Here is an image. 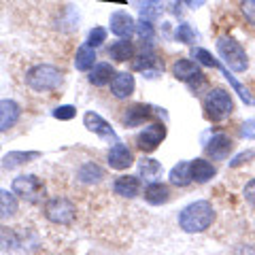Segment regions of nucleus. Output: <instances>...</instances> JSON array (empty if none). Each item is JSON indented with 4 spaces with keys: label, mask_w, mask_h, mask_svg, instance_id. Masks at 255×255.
I'll list each match as a JSON object with an SVG mask.
<instances>
[{
    "label": "nucleus",
    "mask_w": 255,
    "mask_h": 255,
    "mask_svg": "<svg viewBox=\"0 0 255 255\" xmlns=\"http://www.w3.org/2000/svg\"><path fill=\"white\" fill-rule=\"evenodd\" d=\"M179 228L187 234H200L215 221V209L209 200H196L179 213Z\"/></svg>",
    "instance_id": "nucleus-1"
},
{
    "label": "nucleus",
    "mask_w": 255,
    "mask_h": 255,
    "mask_svg": "<svg viewBox=\"0 0 255 255\" xmlns=\"http://www.w3.org/2000/svg\"><path fill=\"white\" fill-rule=\"evenodd\" d=\"M64 83V73L51 64H36L26 73V85L32 92L49 94Z\"/></svg>",
    "instance_id": "nucleus-2"
},
{
    "label": "nucleus",
    "mask_w": 255,
    "mask_h": 255,
    "mask_svg": "<svg viewBox=\"0 0 255 255\" xmlns=\"http://www.w3.org/2000/svg\"><path fill=\"white\" fill-rule=\"evenodd\" d=\"M202 109L209 122H226V119L234 113V100L232 94L223 87H213L206 92L204 100H202Z\"/></svg>",
    "instance_id": "nucleus-3"
},
{
    "label": "nucleus",
    "mask_w": 255,
    "mask_h": 255,
    "mask_svg": "<svg viewBox=\"0 0 255 255\" xmlns=\"http://www.w3.org/2000/svg\"><path fill=\"white\" fill-rule=\"evenodd\" d=\"M217 53L221 62L226 64L228 70H232V73H245L247 68H249V58H247V51L243 49V45L236 41L232 36H219L217 43Z\"/></svg>",
    "instance_id": "nucleus-4"
},
{
    "label": "nucleus",
    "mask_w": 255,
    "mask_h": 255,
    "mask_svg": "<svg viewBox=\"0 0 255 255\" xmlns=\"http://www.w3.org/2000/svg\"><path fill=\"white\" fill-rule=\"evenodd\" d=\"M45 217L55 226H70L77 219V206L66 196H51L43 206Z\"/></svg>",
    "instance_id": "nucleus-5"
},
{
    "label": "nucleus",
    "mask_w": 255,
    "mask_h": 255,
    "mask_svg": "<svg viewBox=\"0 0 255 255\" xmlns=\"http://www.w3.org/2000/svg\"><path fill=\"white\" fill-rule=\"evenodd\" d=\"M11 189L15 196H19L26 202H43L45 198V183L43 179H38L36 174H19L11 183Z\"/></svg>",
    "instance_id": "nucleus-6"
},
{
    "label": "nucleus",
    "mask_w": 255,
    "mask_h": 255,
    "mask_svg": "<svg viewBox=\"0 0 255 255\" xmlns=\"http://www.w3.org/2000/svg\"><path fill=\"white\" fill-rule=\"evenodd\" d=\"M172 77L177 79V81L187 83L189 87L202 85L206 81L204 75H202V70H200V66H198V62L187 60V58H179L177 62L172 64Z\"/></svg>",
    "instance_id": "nucleus-7"
},
{
    "label": "nucleus",
    "mask_w": 255,
    "mask_h": 255,
    "mask_svg": "<svg viewBox=\"0 0 255 255\" xmlns=\"http://www.w3.org/2000/svg\"><path fill=\"white\" fill-rule=\"evenodd\" d=\"M166 138V126L164 124H149L136 134V147L142 153H153Z\"/></svg>",
    "instance_id": "nucleus-8"
},
{
    "label": "nucleus",
    "mask_w": 255,
    "mask_h": 255,
    "mask_svg": "<svg viewBox=\"0 0 255 255\" xmlns=\"http://www.w3.org/2000/svg\"><path fill=\"white\" fill-rule=\"evenodd\" d=\"M107 162L113 170H128L136 159H134L132 149L128 145H124V142H115L107 153Z\"/></svg>",
    "instance_id": "nucleus-9"
},
{
    "label": "nucleus",
    "mask_w": 255,
    "mask_h": 255,
    "mask_svg": "<svg viewBox=\"0 0 255 255\" xmlns=\"http://www.w3.org/2000/svg\"><path fill=\"white\" fill-rule=\"evenodd\" d=\"M109 26L111 32L119 38H130L134 32H136V21L128 11H115L111 13V19H109Z\"/></svg>",
    "instance_id": "nucleus-10"
},
{
    "label": "nucleus",
    "mask_w": 255,
    "mask_h": 255,
    "mask_svg": "<svg viewBox=\"0 0 255 255\" xmlns=\"http://www.w3.org/2000/svg\"><path fill=\"white\" fill-rule=\"evenodd\" d=\"M162 68L164 70V64H159V58L155 49L151 47V43H142V49L134 53L132 58V68L134 70H142V73H151V68Z\"/></svg>",
    "instance_id": "nucleus-11"
},
{
    "label": "nucleus",
    "mask_w": 255,
    "mask_h": 255,
    "mask_svg": "<svg viewBox=\"0 0 255 255\" xmlns=\"http://www.w3.org/2000/svg\"><path fill=\"white\" fill-rule=\"evenodd\" d=\"M204 151H206V155L213 159H228L230 153L234 151V142L228 134L219 132V134H213V138L204 145Z\"/></svg>",
    "instance_id": "nucleus-12"
},
{
    "label": "nucleus",
    "mask_w": 255,
    "mask_h": 255,
    "mask_svg": "<svg viewBox=\"0 0 255 255\" xmlns=\"http://www.w3.org/2000/svg\"><path fill=\"white\" fill-rule=\"evenodd\" d=\"M83 124H85V128L90 132L98 134V136H102V138H111V140L117 138V134H115L113 128H111V124L107 122L105 117H100L98 113H94V111H87V113L83 115Z\"/></svg>",
    "instance_id": "nucleus-13"
},
{
    "label": "nucleus",
    "mask_w": 255,
    "mask_h": 255,
    "mask_svg": "<svg viewBox=\"0 0 255 255\" xmlns=\"http://www.w3.org/2000/svg\"><path fill=\"white\" fill-rule=\"evenodd\" d=\"M21 107L15 100H0V132H6L19 122Z\"/></svg>",
    "instance_id": "nucleus-14"
},
{
    "label": "nucleus",
    "mask_w": 255,
    "mask_h": 255,
    "mask_svg": "<svg viewBox=\"0 0 255 255\" xmlns=\"http://www.w3.org/2000/svg\"><path fill=\"white\" fill-rule=\"evenodd\" d=\"M113 191L119 198H136L140 194V181L138 177H132V174H122L113 181Z\"/></svg>",
    "instance_id": "nucleus-15"
},
{
    "label": "nucleus",
    "mask_w": 255,
    "mask_h": 255,
    "mask_svg": "<svg viewBox=\"0 0 255 255\" xmlns=\"http://www.w3.org/2000/svg\"><path fill=\"white\" fill-rule=\"evenodd\" d=\"M109 85H111V94H113L115 98H128V96L134 94L136 81H134L132 73H117Z\"/></svg>",
    "instance_id": "nucleus-16"
},
{
    "label": "nucleus",
    "mask_w": 255,
    "mask_h": 255,
    "mask_svg": "<svg viewBox=\"0 0 255 255\" xmlns=\"http://www.w3.org/2000/svg\"><path fill=\"white\" fill-rule=\"evenodd\" d=\"M151 117H153V111H151V107H147V105H132L130 109H126L122 122L128 128H138L145 122H149Z\"/></svg>",
    "instance_id": "nucleus-17"
},
{
    "label": "nucleus",
    "mask_w": 255,
    "mask_h": 255,
    "mask_svg": "<svg viewBox=\"0 0 255 255\" xmlns=\"http://www.w3.org/2000/svg\"><path fill=\"white\" fill-rule=\"evenodd\" d=\"M145 200L153 206H159V204H166L170 200V189L168 185H164L162 181H151L149 185L145 187Z\"/></svg>",
    "instance_id": "nucleus-18"
},
{
    "label": "nucleus",
    "mask_w": 255,
    "mask_h": 255,
    "mask_svg": "<svg viewBox=\"0 0 255 255\" xmlns=\"http://www.w3.org/2000/svg\"><path fill=\"white\" fill-rule=\"evenodd\" d=\"M191 179H194L196 183H206L211 181L215 174H217V168H215L213 162H206V159L202 157H196L191 159Z\"/></svg>",
    "instance_id": "nucleus-19"
},
{
    "label": "nucleus",
    "mask_w": 255,
    "mask_h": 255,
    "mask_svg": "<svg viewBox=\"0 0 255 255\" xmlns=\"http://www.w3.org/2000/svg\"><path fill=\"white\" fill-rule=\"evenodd\" d=\"M115 68L111 66L109 62H98L96 66L90 70V83L96 85V87H102V85H109L111 81H113V77H115Z\"/></svg>",
    "instance_id": "nucleus-20"
},
{
    "label": "nucleus",
    "mask_w": 255,
    "mask_h": 255,
    "mask_svg": "<svg viewBox=\"0 0 255 255\" xmlns=\"http://www.w3.org/2000/svg\"><path fill=\"white\" fill-rule=\"evenodd\" d=\"M134 43H130V38H119V41H115L113 45L109 47V58L115 60V62H128L134 58Z\"/></svg>",
    "instance_id": "nucleus-21"
},
{
    "label": "nucleus",
    "mask_w": 255,
    "mask_h": 255,
    "mask_svg": "<svg viewBox=\"0 0 255 255\" xmlns=\"http://www.w3.org/2000/svg\"><path fill=\"white\" fill-rule=\"evenodd\" d=\"M94 66H96V51H94V47L85 43L75 53V68L81 70V73H90Z\"/></svg>",
    "instance_id": "nucleus-22"
},
{
    "label": "nucleus",
    "mask_w": 255,
    "mask_h": 255,
    "mask_svg": "<svg viewBox=\"0 0 255 255\" xmlns=\"http://www.w3.org/2000/svg\"><path fill=\"white\" fill-rule=\"evenodd\" d=\"M36 157H41L38 151H11V153L4 155L2 166H4V170H13V168H17V166L30 164L32 159H36Z\"/></svg>",
    "instance_id": "nucleus-23"
},
{
    "label": "nucleus",
    "mask_w": 255,
    "mask_h": 255,
    "mask_svg": "<svg viewBox=\"0 0 255 255\" xmlns=\"http://www.w3.org/2000/svg\"><path fill=\"white\" fill-rule=\"evenodd\" d=\"M77 177L81 183H87V185H96V183H100L102 179H105V170L100 168L96 162H85L81 168H79Z\"/></svg>",
    "instance_id": "nucleus-24"
},
{
    "label": "nucleus",
    "mask_w": 255,
    "mask_h": 255,
    "mask_svg": "<svg viewBox=\"0 0 255 255\" xmlns=\"http://www.w3.org/2000/svg\"><path fill=\"white\" fill-rule=\"evenodd\" d=\"M19 204H17V196L13 191L0 189V219H9L13 215H17Z\"/></svg>",
    "instance_id": "nucleus-25"
},
{
    "label": "nucleus",
    "mask_w": 255,
    "mask_h": 255,
    "mask_svg": "<svg viewBox=\"0 0 255 255\" xmlns=\"http://www.w3.org/2000/svg\"><path fill=\"white\" fill-rule=\"evenodd\" d=\"M168 179H170L172 185H177V187H187L189 183L194 181V179H191V164H189V162H179V164L170 170Z\"/></svg>",
    "instance_id": "nucleus-26"
},
{
    "label": "nucleus",
    "mask_w": 255,
    "mask_h": 255,
    "mask_svg": "<svg viewBox=\"0 0 255 255\" xmlns=\"http://www.w3.org/2000/svg\"><path fill=\"white\" fill-rule=\"evenodd\" d=\"M138 172L140 177H145L147 181H153L162 174V164L157 159H151V157H140L138 159Z\"/></svg>",
    "instance_id": "nucleus-27"
},
{
    "label": "nucleus",
    "mask_w": 255,
    "mask_h": 255,
    "mask_svg": "<svg viewBox=\"0 0 255 255\" xmlns=\"http://www.w3.org/2000/svg\"><path fill=\"white\" fill-rule=\"evenodd\" d=\"M19 247V236L9 228H0V249L9 251V249H17Z\"/></svg>",
    "instance_id": "nucleus-28"
},
{
    "label": "nucleus",
    "mask_w": 255,
    "mask_h": 255,
    "mask_svg": "<svg viewBox=\"0 0 255 255\" xmlns=\"http://www.w3.org/2000/svg\"><path fill=\"white\" fill-rule=\"evenodd\" d=\"M162 9V0H140V15L142 19H155Z\"/></svg>",
    "instance_id": "nucleus-29"
},
{
    "label": "nucleus",
    "mask_w": 255,
    "mask_h": 255,
    "mask_svg": "<svg viewBox=\"0 0 255 255\" xmlns=\"http://www.w3.org/2000/svg\"><path fill=\"white\" fill-rule=\"evenodd\" d=\"M194 58H196L198 64H202V66H209V68H219L221 66L219 60H215L213 53L202 49V47H196V49H194Z\"/></svg>",
    "instance_id": "nucleus-30"
},
{
    "label": "nucleus",
    "mask_w": 255,
    "mask_h": 255,
    "mask_svg": "<svg viewBox=\"0 0 255 255\" xmlns=\"http://www.w3.org/2000/svg\"><path fill=\"white\" fill-rule=\"evenodd\" d=\"M179 43H185V45H191L196 41V30L189 26V23H179L177 26V32H174Z\"/></svg>",
    "instance_id": "nucleus-31"
},
{
    "label": "nucleus",
    "mask_w": 255,
    "mask_h": 255,
    "mask_svg": "<svg viewBox=\"0 0 255 255\" xmlns=\"http://www.w3.org/2000/svg\"><path fill=\"white\" fill-rule=\"evenodd\" d=\"M107 41V30L105 28H100V26H96V28H92L90 30V34H87V45L90 47H100L102 43Z\"/></svg>",
    "instance_id": "nucleus-32"
},
{
    "label": "nucleus",
    "mask_w": 255,
    "mask_h": 255,
    "mask_svg": "<svg viewBox=\"0 0 255 255\" xmlns=\"http://www.w3.org/2000/svg\"><path fill=\"white\" fill-rule=\"evenodd\" d=\"M136 32L140 34V38H142L145 43H151V41H153L155 30H153V26H151V21H149V19H140V21L136 23Z\"/></svg>",
    "instance_id": "nucleus-33"
},
{
    "label": "nucleus",
    "mask_w": 255,
    "mask_h": 255,
    "mask_svg": "<svg viewBox=\"0 0 255 255\" xmlns=\"http://www.w3.org/2000/svg\"><path fill=\"white\" fill-rule=\"evenodd\" d=\"M55 119H60V122H70L75 115H77V109L75 107H70V105H62L58 109H53V113H51Z\"/></svg>",
    "instance_id": "nucleus-34"
},
{
    "label": "nucleus",
    "mask_w": 255,
    "mask_h": 255,
    "mask_svg": "<svg viewBox=\"0 0 255 255\" xmlns=\"http://www.w3.org/2000/svg\"><path fill=\"white\" fill-rule=\"evenodd\" d=\"M241 11L245 19L255 28V0H241Z\"/></svg>",
    "instance_id": "nucleus-35"
},
{
    "label": "nucleus",
    "mask_w": 255,
    "mask_h": 255,
    "mask_svg": "<svg viewBox=\"0 0 255 255\" xmlns=\"http://www.w3.org/2000/svg\"><path fill=\"white\" fill-rule=\"evenodd\" d=\"M238 134L247 140H255V119H247V122H243L241 128H238Z\"/></svg>",
    "instance_id": "nucleus-36"
},
{
    "label": "nucleus",
    "mask_w": 255,
    "mask_h": 255,
    "mask_svg": "<svg viewBox=\"0 0 255 255\" xmlns=\"http://www.w3.org/2000/svg\"><path fill=\"white\" fill-rule=\"evenodd\" d=\"M255 157V151L251 149V151H245V153H241V155H236L232 162H228L230 166H232V168H238V166H243L245 162H249V159H253Z\"/></svg>",
    "instance_id": "nucleus-37"
},
{
    "label": "nucleus",
    "mask_w": 255,
    "mask_h": 255,
    "mask_svg": "<svg viewBox=\"0 0 255 255\" xmlns=\"http://www.w3.org/2000/svg\"><path fill=\"white\" fill-rule=\"evenodd\" d=\"M243 196H245V200L249 202L251 206H255V179H251V181L245 185V189H243Z\"/></svg>",
    "instance_id": "nucleus-38"
},
{
    "label": "nucleus",
    "mask_w": 255,
    "mask_h": 255,
    "mask_svg": "<svg viewBox=\"0 0 255 255\" xmlns=\"http://www.w3.org/2000/svg\"><path fill=\"white\" fill-rule=\"evenodd\" d=\"M183 2H185L189 9H200V6L206 2V0H183Z\"/></svg>",
    "instance_id": "nucleus-39"
}]
</instances>
